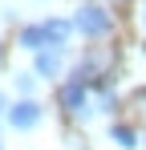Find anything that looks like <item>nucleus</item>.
Listing matches in <instances>:
<instances>
[{"mask_svg":"<svg viewBox=\"0 0 146 150\" xmlns=\"http://www.w3.org/2000/svg\"><path fill=\"white\" fill-rule=\"evenodd\" d=\"M57 101H61V110L77 118V122H89L94 118V98H89V81H81V77H65L61 81V89H57Z\"/></svg>","mask_w":146,"mask_h":150,"instance_id":"1","label":"nucleus"},{"mask_svg":"<svg viewBox=\"0 0 146 150\" xmlns=\"http://www.w3.org/2000/svg\"><path fill=\"white\" fill-rule=\"evenodd\" d=\"M73 33H85V37L101 41V37L114 33V21H110V12H106L101 4H81V8L73 12Z\"/></svg>","mask_w":146,"mask_h":150,"instance_id":"2","label":"nucleus"},{"mask_svg":"<svg viewBox=\"0 0 146 150\" xmlns=\"http://www.w3.org/2000/svg\"><path fill=\"white\" fill-rule=\"evenodd\" d=\"M4 118H8L12 130H37V126L45 122V105H41L37 98H21L16 105H8Z\"/></svg>","mask_w":146,"mask_h":150,"instance_id":"3","label":"nucleus"},{"mask_svg":"<svg viewBox=\"0 0 146 150\" xmlns=\"http://www.w3.org/2000/svg\"><path fill=\"white\" fill-rule=\"evenodd\" d=\"M61 69H65V49H41V53H33V73H37V81H41V77H45V81H57Z\"/></svg>","mask_w":146,"mask_h":150,"instance_id":"4","label":"nucleus"},{"mask_svg":"<svg viewBox=\"0 0 146 150\" xmlns=\"http://www.w3.org/2000/svg\"><path fill=\"white\" fill-rule=\"evenodd\" d=\"M41 28H45L49 49H69V37H73V21L69 16H45Z\"/></svg>","mask_w":146,"mask_h":150,"instance_id":"5","label":"nucleus"},{"mask_svg":"<svg viewBox=\"0 0 146 150\" xmlns=\"http://www.w3.org/2000/svg\"><path fill=\"white\" fill-rule=\"evenodd\" d=\"M21 49L24 53H41V49H49V41H45V28H41V21L37 25H21Z\"/></svg>","mask_w":146,"mask_h":150,"instance_id":"6","label":"nucleus"},{"mask_svg":"<svg viewBox=\"0 0 146 150\" xmlns=\"http://www.w3.org/2000/svg\"><path fill=\"white\" fill-rule=\"evenodd\" d=\"M110 142H118V150H138V146H142L138 130L126 126V122H114V126H110Z\"/></svg>","mask_w":146,"mask_h":150,"instance_id":"7","label":"nucleus"},{"mask_svg":"<svg viewBox=\"0 0 146 150\" xmlns=\"http://www.w3.org/2000/svg\"><path fill=\"white\" fill-rule=\"evenodd\" d=\"M12 85H16L21 98H33V93H37V73H33V69H21V73H12Z\"/></svg>","mask_w":146,"mask_h":150,"instance_id":"8","label":"nucleus"},{"mask_svg":"<svg viewBox=\"0 0 146 150\" xmlns=\"http://www.w3.org/2000/svg\"><path fill=\"white\" fill-rule=\"evenodd\" d=\"M130 105H134V114H138V118H146V89H138V93H134V101H130Z\"/></svg>","mask_w":146,"mask_h":150,"instance_id":"9","label":"nucleus"},{"mask_svg":"<svg viewBox=\"0 0 146 150\" xmlns=\"http://www.w3.org/2000/svg\"><path fill=\"white\" fill-rule=\"evenodd\" d=\"M0 114H8V101H4V93H0Z\"/></svg>","mask_w":146,"mask_h":150,"instance_id":"10","label":"nucleus"},{"mask_svg":"<svg viewBox=\"0 0 146 150\" xmlns=\"http://www.w3.org/2000/svg\"><path fill=\"white\" fill-rule=\"evenodd\" d=\"M142 25H146V8H142Z\"/></svg>","mask_w":146,"mask_h":150,"instance_id":"11","label":"nucleus"},{"mask_svg":"<svg viewBox=\"0 0 146 150\" xmlns=\"http://www.w3.org/2000/svg\"><path fill=\"white\" fill-rule=\"evenodd\" d=\"M142 146H146V138H142Z\"/></svg>","mask_w":146,"mask_h":150,"instance_id":"12","label":"nucleus"},{"mask_svg":"<svg viewBox=\"0 0 146 150\" xmlns=\"http://www.w3.org/2000/svg\"><path fill=\"white\" fill-rule=\"evenodd\" d=\"M0 53H4V49H0Z\"/></svg>","mask_w":146,"mask_h":150,"instance_id":"13","label":"nucleus"}]
</instances>
